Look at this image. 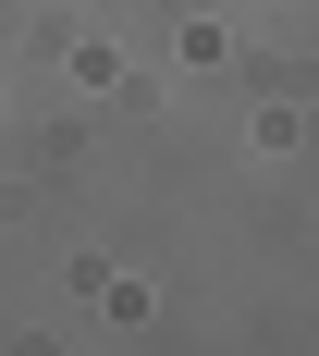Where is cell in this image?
<instances>
[]
</instances>
